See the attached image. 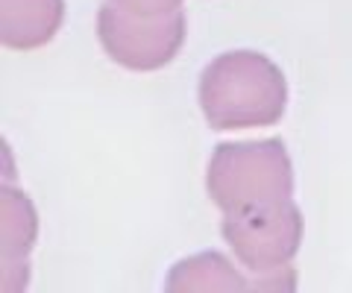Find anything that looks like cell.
Returning a JSON list of instances; mask_svg holds the SVG:
<instances>
[{"instance_id": "obj_1", "label": "cell", "mask_w": 352, "mask_h": 293, "mask_svg": "<svg viewBox=\"0 0 352 293\" xmlns=\"http://www.w3.org/2000/svg\"><path fill=\"white\" fill-rule=\"evenodd\" d=\"M197 97L206 124L217 132L273 126L288 108V82L264 53L229 50L203 68Z\"/></svg>"}, {"instance_id": "obj_2", "label": "cell", "mask_w": 352, "mask_h": 293, "mask_svg": "<svg viewBox=\"0 0 352 293\" xmlns=\"http://www.w3.org/2000/svg\"><path fill=\"white\" fill-rule=\"evenodd\" d=\"M208 200L223 214L294 197V167L282 138L217 144L206 170Z\"/></svg>"}, {"instance_id": "obj_3", "label": "cell", "mask_w": 352, "mask_h": 293, "mask_svg": "<svg viewBox=\"0 0 352 293\" xmlns=\"http://www.w3.org/2000/svg\"><path fill=\"white\" fill-rule=\"evenodd\" d=\"M220 235L241 267L252 276L276 273L294 261L302 244V211L294 200L250 205L223 214Z\"/></svg>"}, {"instance_id": "obj_4", "label": "cell", "mask_w": 352, "mask_h": 293, "mask_svg": "<svg viewBox=\"0 0 352 293\" xmlns=\"http://www.w3.org/2000/svg\"><path fill=\"white\" fill-rule=\"evenodd\" d=\"M97 38L106 56L129 71H159L176 59L185 45L182 9L162 18H141L118 9L112 0L97 9Z\"/></svg>"}, {"instance_id": "obj_5", "label": "cell", "mask_w": 352, "mask_h": 293, "mask_svg": "<svg viewBox=\"0 0 352 293\" xmlns=\"http://www.w3.org/2000/svg\"><path fill=\"white\" fill-rule=\"evenodd\" d=\"M291 288H296V276L288 267L276 270V273H264L261 279H247L220 253H200L185 258V261L170 267V276L164 281L168 293H182V290L238 293V290H291Z\"/></svg>"}, {"instance_id": "obj_6", "label": "cell", "mask_w": 352, "mask_h": 293, "mask_svg": "<svg viewBox=\"0 0 352 293\" xmlns=\"http://www.w3.org/2000/svg\"><path fill=\"white\" fill-rule=\"evenodd\" d=\"M65 21V0H0V41L12 50L44 47Z\"/></svg>"}, {"instance_id": "obj_7", "label": "cell", "mask_w": 352, "mask_h": 293, "mask_svg": "<svg viewBox=\"0 0 352 293\" xmlns=\"http://www.w3.org/2000/svg\"><path fill=\"white\" fill-rule=\"evenodd\" d=\"M36 237V214L32 205L21 191H3V253L9 258L12 253V264H21L27 249Z\"/></svg>"}, {"instance_id": "obj_8", "label": "cell", "mask_w": 352, "mask_h": 293, "mask_svg": "<svg viewBox=\"0 0 352 293\" xmlns=\"http://www.w3.org/2000/svg\"><path fill=\"white\" fill-rule=\"evenodd\" d=\"M112 3L129 15H141V18H162L182 9V0H112Z\"/></svg>"}]
</instances>
